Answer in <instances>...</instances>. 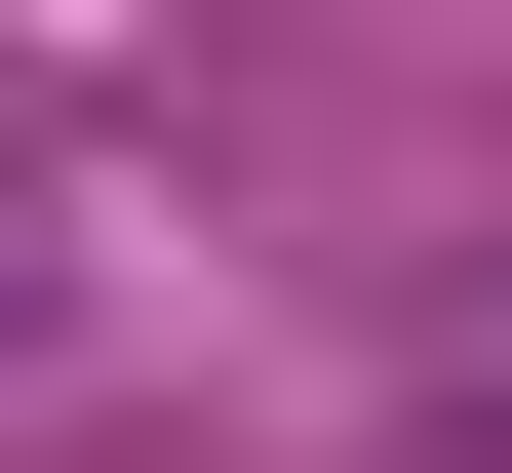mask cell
<instances>
[{"instance_id":"6da1fadb","label":"cell","mask_w":512,"mask_h":473,"mask_svg":"<svg viewBox=\"0 0 512 473\" xmlns=\"http://www.w3.org/2000/svg\"><path fill=\"white\" fill-rule=\"evenodd\" d=\"M473 434H512V316H473Z\"/></svg>"}]
</instances>
